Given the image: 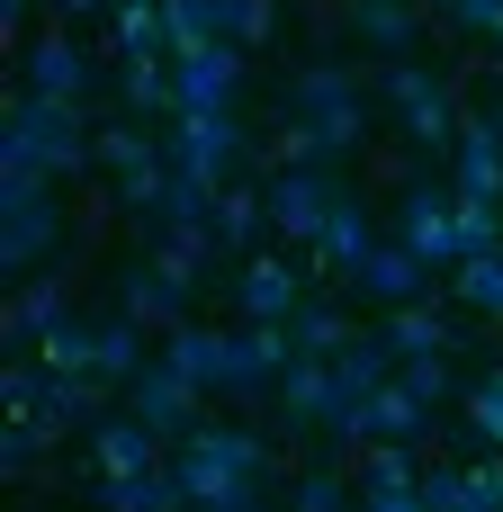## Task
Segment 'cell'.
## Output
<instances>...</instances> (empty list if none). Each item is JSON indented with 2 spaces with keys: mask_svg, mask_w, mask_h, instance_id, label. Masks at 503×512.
I'll list each match as a JSON object with an SVG mask.
<instances>
[{
  "mask_svg": "<svg viewBox=\"0 0 503 512\" xmlns=\"http://www.w3.org/2000/svg\"><path fill=\"white\" fill-rule=\"evenodd\" d=\"M99 135L81 126V99H45V90H18L9 99V126H0V180H72L90 171Z\"/></svg>",
  "mask_w": 503,
  "mask_h": 512,
  "instance_id": "1",
  "label": "cell"
},
{
  "mask_svg": "<svg viewBox=\"0 0 503 512\" xmlns=\"http://www.w3.org/2000/svg\"><path fill=\"white\" fill-rule=\"evenodd\" d=\"M171 477H180V495L198 512H216V504L261 495L270 450H261V432H243V423H198L189 441H171Z\"/></svg>",
  "mask_w": 503,
  "mask_h": 512,
  "instance_id": "2",
  "label": "cell"
},
{
  "mask_svg": "<svg viewBox=\"0 0 503 512\" xmlns=\"http://www.w3.org/2000/svg\"><path fill=\"white\" fill-rule=\"evenodd\" d=\"M288 117H306V126L324 135V153H351V144L369 135V90H360V63H342V54L306 63V72L288 81Z\"/></svg>",
  "mask_w": 503,
  "mask_h": 512,
  "instance_id": "3",
  "label": "cell"
},
{
  "mask_svg": "<svg viewBox=\"0 0 503 512\" xmlns=\"http://www.w3.org/2000/svg\"><path fill=\"white\" fill-rule=\"evenodd\" d=\"M162 360L180 369V378H198L207 396H252L270 369H261V351H252V333H207V324H171L162 333Z\"/></svg>",
  "mask_w": 503,
  "mask_h": 512,
  "instance_id": "4",
  "label": "cell"
},
{
  "mask_svg": "<svg viewBox=\"0 0 503 512\" xmlns=\"http://www.w3.org/2000/svg\"><path fill=\"white\" fill-rule=\"evenodd\" d=\"M63 243V207H54V180H0V270L27 279L45 270V252Z\"/></svg>",
  "mask_w": 503,
  "mask_h": 512,
  "instance_id": "5",
  "label": "cell"
},
{
  "mask_svg": "<svg viewBox=\"0 0 503 512\" xmlns=\"http://www.w3.org/2000/svg\"><path fill=\"white\" fill-rule=\"evenodd\" d=\"M396 243H414L432 270H459V261H468V234H459V198H450L441 180H414V189H405V207H396Z\"/></svg>",
  "mask_w": 503,
  "mask_h": 512,
  "instance_id": "6",
  "label": "cell"
},
{
  "mask_svg": "<svg viewBox=\"0 0 503 512\" xmlns=\"http://www.w3.org/2000/svg\"><path fill=\"white\" fill-rule=\"evenodd\" d=\"M432 423H441V414H432L405 378H387L369 405H351V414L333 423V441H360V450H369V441H405V450H423V441H432Z\"/></svg>",
  "mask_w": 503,
  "mask_h": 512,
  "instance_id": "7",
  "label": "cell"
},
{
  "mask_svg": "<svg viewBox=\"0 0 503 512\" xmlns=\"http://www.w3.org/2000/svg\"><path fill=\"white\" fill-rule=\"evenodd\" d=\"M333 198H342V180H324V171H270L261 180V207H270V234L279 243H315L324 234V216H333Z\"/></svg>",
  "mask_w": 503,
  "mask_h": 512,
  "instance_id": "8",
  "label": "cell"
},
{
  "mask_svg": "<svg viewBox=\"0 0 503 512\" xmlns=\"http://www.w3.org/2000/svg\"><path fill=\"white\" fill-rule=\"evenodd\" d=\"M198 405H207V387H198V378H180L171 360H144V369H135V387H126V414H135V423H153L162 441H189V432H198Z\"/></svg>",
  "mask_w": 503,
  "mask_h": 512,
  "instance_id": "9",
  "label": "cell"
},
{
  "mask_svg": "<svg viewBox=\"0 0 503 512\" xmlns=\"http://www.w3.org/2000/svg\"><path fill=\"white\" fill-rule=\"evenodd\" d=\"M18 54H27V90H45V99H81V108H90V90H99V54H90L72 27L27 36Z\"/></svg>",
  "mask_w": 503,
  "mask_h": 512,
  "instance_id": "10",
  "label": "cell"
},
{
  "mask_svg": "<svg viewBox=\"0 0 503 512\" xmlns=\"http://www.w3.org/2000/svg\"><path fill=\"white\" fill-rule=\"evenodd\" d=\"M306 306V252L288 261V252H252L243 261V279H234V315L243 324H288Z\"/></svg>",
  "mask_w": 503,
  "mask_h": 512,
  "instance_id": "11",
  "label": "cell"
},
{
  "mask_svg": "<svg viewBox=\"0 0 503 512\" xmlns=\"http://www.w3.org/2000/svg\"><path fill=\"white\" fill-rule=\"evenodd\" d=\"M450 198L459 207H503V126H495V108L459 126V144H450Z\"/></svg>",
  "mask_w": 503,
  "mask_h": 512,
  "instance_id": "12",
  "label": "cell"
},
{
  "mask_svg": "<svg viewBox=\"0 0 503 512\" xmlns=\"http://www.w3.org/2000/svg\"><path fill=\"white\" fill-rule=\"evenodd\" d=\"M432 279H441V270H432V261H423L414 243H378V252H369V261L351 270V288H360L369 306H387V315L423 306V297H432Z\"/></svg>",
  "mask_w": 503,
  "mask_h": 512,
  "instance_id": "13",
  "label": "cell"
},
{
  "mask_svg": "<svg viewBox=\"0 0 503 512\" xmlns=\"http://www.w3.org/2000/svg\"><path fill=\"white\" fill-rule=\"evenodd\" d=\"M171 72H180V117H216V108H234V90H243V45L180 54Z\"/></svg>",
  "mask_w": 503,
  "mask_h": 512,
  "instance_id": "14",
  "label": "cell"
},
{
  "mask_svg": "<svg viewBox=\"0 0 503 512\" xmlns=\"http://www.w3.org/2000/svg\"><path fill=\"white\" fill-rule=\"evenodd\" d=\"M333 414H342L333 360H288V369H279V423H288V432H333Z\"/></svg>",
  "mask_w": 503,
  "mask_h": 512,
  "instance_id": "15",
  "label": "cell"
},
{
  "mask_svg": "<svg viewBox=\"0 0 503 512\" xmlns=\"http://www.w3.org/2000/svg\"><path fill=\"white\" fill-rule=\"evenodd\" d=\"M144 468H171V459H162V432L135 423V414H108V423L90 432V477H144Z\"/></svg>",
  "mask_w": 503,
  "mask_h": 512,
  "instance_id": "16",
  "label": "cell"
},
{
  "mask_svg": "<svg viewBox=\"0 0 503 512\" xmlns=\"http://www.w3.org/2000/svg\"><path fill=\"white\" fill-rule=\"evenodd\" d=\"M207 225H216V252H225V261H252V252H261V234H270L261 180H234V189L216 198V216H207Z\"/></svg>",
  "mask_w": 503,
  "mask_h": 512,
  "instance_id": "17",
  "label": "cell"
},
{
  "mask_svg": "<svg viewBox=\"0 0 503 512\" xmlns=\"http://www.w3.org/2000/svg\"><path fill=\"white\" fill-rule=\"evenodd\" d=\"M369 252H378V243H369V216H360V198L342 189V198H333V216H324V234L306 243V261H315V270H342V279H351Z\"/></svg>",
  "mask_w": 503,
  "mask_h": 512,
  "instance_id": "18",
  "label": "cell"
},
{
  "mask_svg": "<svg viewBox=\"0 0 503 512\" xmlns=\"http://www.w3.org/2000/svg\"><path fill=\"white\" fill-rule=\"evenodd\" d=\"M189 297H198V288H180V279H162L153 261L117 279V306H126L135 324H162V333H171V324H189Z\"/></svg>",
  "mask_w": 503,
  "mask_h": 512,
  "instance_id": "19",
  "label": "cell"
},
{
  "mask_svg": "<svg viewBox=\"0 0 503 512\" xmlns=\"http://www.w3.org/2000/svg\"><path fill=\"white\" fill-rule=\"evenodd\" d=\"M351 36L369 45V54H414V36H423V9L414 0H351Z\"/></svg>",
  "mask_w": 503,
  "mask_h": 512,
  "instance_id": "20",
  "label": "cell"
},
{
  "mask_svg": "<svg viewBox=\"0 0 503 512\" xmlns=\"http://www.w3.org/2000/svg\"><path fill=\"white\" fill-rule=\"evenodd\" d=\"M99 512H198L180 495L171 468H144V477H99Z\"/></svg>",
  "mask_w": 503,
  "mask_h": 512,
  "instance_id": "21",
  "label": "cell"
},
{
  "mask_svg": "<svg viewBox=\"0 0 503 512\" xmlns=\"http://www.w3.org/2000/svg\"><path fill=\"white\" fill-rule=\"evenodd\" d=\"M54 324H72V306H63V279H27V288L9 297V315H0V333H9V342H45Z\"/></svg>",
  "mask_w": 503,
  "mask_h": 512,
  "instance_id": "22",
  "label": "cell"
},
{
  "mask_svg": "<svg viewBox=\"0 0 503 512\" xmlns=\"http://www.w3.org/2000/svg\"><path fill=\"white\" fill-rule=\"evenodd\" d=\"M162 36H171V63L207 54V45H234L225 36V0H162Z\"/></svg>",
  "mask_w": 503,
  "mask_h": 512,
  "instance_id": "23",
  "label": "cell"
},
{
  "mask_svg": "<svg viewBox=\"0 0 503 512\" xmlns=\"http://www.w3.org/2000/svg\"><path fill=\"white\" fill-rule=\"evenodd\" d=\"M117 99H126V117H153V108L180 117V72L171 63H126L117 72Z\"/></svg>",
  "mask_w": 503,
  "mask_h": 512,
  "instance_id": "24",
  "label": "cell"
},
{
  "mask_svg": "<svg viewBox=\"0 0 503 512\" xmlns=\"http://www.w3.org/2000/svg\"><path fill=\"white\" fill-rule=\"evenodd\" d=\"M459 126H468V117H459V90H441V99L405 108V144H414V153H450V144H459Z\"/></svg>",
  "mask_w": 503,
  "mask_h": 512,
  "instance_id": "25",
  "label": "cell"
},
{
  "mask_svg": "<svg viewBox=\"0 0 503 512\" xmlns=\"http://www.w3.org/2000/svg\"><path fill=\"white\" fill-rule=\"evenodd\" d=\"M90 153H99V171H117V180H135V171H153V162H162V153H153V135H144L135 117L99 126V144H90Z\"/></svg>",
  "mask_w": 503,
  "mask_h": 512,
  "instance_id": "26",
  "label": "cell"
},
{
  "mask_svg": "<svg viewBox=\"0 0 503 512\" xmlns=\"http://www.w3.org/2000/svg\"><path fill=\"white\" fill-rule=\"evenodd\" d=\"M36 360H45V369H72V378H99V324H81V315L54 324V333L36 342Z\"/></svg>",
  "mask_w": 503,
  "mask_h": 512,
  "instance_id": "27",
  "label": "cell"
},
{
  "mask_svg": "<svg viewBox=\"0 0 503 512\" xmlns=\"http://www.w3.org/2000/svg\"><path fill=\"white\" fill-rule=\"evenodd\" d=\"M288 324H297V351H306V360H333V351H351V342H360V333H351V324H342L324 297H306Z\"/></svg>",
  "mask_w": 503,
  "mask_h": 512,
  "instance_id": "28",
  "label": "cell"
},
{
  "mask_svg": "<svg viewBox=\"0 0 503 512\" xmlns=\"http://www.w3.org/2000/svg\"><path fill=\"white\" fill-rule=\"evenodd\" d=\"M396 378H405V387H414V396H423L432 414H441V405H468V396H459V369H450V351H423V360H396Z\"/></svg>",
  "mask_w": 503,
  "mask_h": 512,
  "instance_id": "29",
  "label": "cell"
},
{
  "mask_svg": "<svg viewBox=\"0 0 503 512\" xmlns=\"http://www.w3.org/2000/svg\"><path fill=\"white\" fill-rule=\"evenodd\" d=\"M450 342H459V333H441L432 306H405V315L387 324V351H396V360H423V351H450Z\"/></svg>",
  "mask_w": 503,
  "mask_h": 512,
  "instance_id": "30",
  "label": "cell"
},
{
  "mask_svg": "<svg viewBox=\"0 0 503 512\" xmlns=\"http://www.w3.org/2000/svg\"><path fill=\"white\" fill-rule=\"evenodd\" d=\"M450 288H459V306H468V315H495V324H503V252H495V261L450 270Z\"/></svg>",
  "mask_w": 503,
  "mask_h": 512,
  "instance_id": "31",
  "label": "cell"
},
{
  "mask_svg": "<svg viewBox=\"0 0 503 512\" xmlns=\"http://www.w3.org/2000/svg\"><path fill=\"white\" fill-rule=\"evenodd\" d=\"M0 405H9V423H36L45 414V360H9L0 369Z\"/></svg>",
  "mask_w": 503,
  "mask_h": 512,
  "instance_id": "32",
  "label": "cell"
},
{
  "mask_svg": "<svg viewBox=\"0 0 503 512\" xmlns=\"http://www.w3.org/2000/svg\"><path fill=\"white\" fill-rule=\"evenodd\" d=\"M225 36L234 45H270L279 36V0H225Z\"/></svg>",
  "mask_w": 503,
  "mask_h": 512,
  "instance_id": "33",
  "label": "cell"
},
{
  "mask_svg": "<svg viewBox=\"0 0 503 512\" xmlns=\"http://www.w3.org/2000/svg\"><path fill=\"white\" fill-rule=\"evenodd\" d=\"M468 432H477L486 450H503V369H495V378H477V387H468Z\"/></svg>",
  "mask_w": 503,
  "mask_h": 512,
  "instance_id": "34",
  "label": "cell"
},
{
  "mask_svg": "<svg viewBox=\"0 0 503 512\" xmlns=\"http://www.w3.org/2000/svg\"><path fill=\"white\" fill-rule=\"evenodd\" d=\"M441 90H450V81H432L423 63H396V72L378 81V99H387V108H423V99H441Z\"/></svg>",
  "mask_w": 503,
  "mask_h": 512,
  "instance_id": "35",
  "label": "cell"
},
{
  "mask_svg": "<svg viewBox=\"0 0 503 512\" xmlns=\"http://www.w3.org/2000/svg\"><path fill=\"white\" fill-rule=\"evenodd\" d=\"M54 441H63L54 423H9V432H0V468H36Z\"/></svg>",
  "mask_w": 503,
  "mask_h": 512,
  "instance_id": "36",
  "label": "cell"
},
{
  "mask_svg": "<svg viewBox=\"0 0 503 512\" xmlns=\"http://www.w3.org/2000/svg\"><path fill=\"white\" fill-rule=\"evenodd\" d=\"M414 477H423V459L405 441H369V477L360 486H414Z\"/></svg>",
  "mask_w": 503,
  "mask_h": 512,
  "instance_id": "37",
  "label": "cell"
},
{
  "mask_svg": "<svg viewBox=\"0 0 503 512\" xmlns=\"http://www.w3.org/2000/svg\"><path fill=\"white\" fill-rule=\"evenodd\" d=\"M297 512H351V486L333 468H315V477H297Z\"/></svg>",
  "mask_w": 503,
  "mask_h": 512,
  "instance_id": "38",
  "label": "cell"
},
{
  "mask_svg": "<svg viewBox=\"0 0 503 512\" xmlns=\"http://www.w3.org/2000/svg\"><path fill=\"white\" fill-rule=\"evenodd\" d=\"M468 495H477V512H503V450H486L468 468Z\"/></svg>",
  "mask_w": 503,
  "mask_h": 512,
  "instance_id": "39",
  "label": "cell"
},
{
  "mask_svg": "<svg viewBox=\"0 0 503 512\" xmlns=\"http://www.w3.org/2000/svg\"><path fill=\"white\" fill-rule=\"evenodd\" d=\"M360 512H423V477H414V486H369Z\"/></svg>",
  "mask_w": 503,
  "mask_h": 512,
  "instance_id": "40",
  "label": "cell"
},
{
  "mask_svg": "<svg viewBox=\"0 0 503 512\" xmlns=\"http://www.w3.org/2000/svg\"><path fill=\"white\" fill-rule=\"evenodd\" d=\"M27 18H36V0H0V36L9 45H27Z\"/></svg>",
  "mask_w": 503,
  "mask_h": 512,
  "instance_id": "41",
  "label": "cell"
},
{
  "mask_svg": "<svg viewBox=\"0 0 503 512\" xmlns=\"http://www.w3.org/2000/svg\"><path fill=\"white\" fill-rule=\"evenodd\" d=\"M45 9H54V27H72V18H99L108 0H45Z\"/></svg>",
  "mask_w": 503,
  "mask_h": 512,
  "instance_id": "42",
  "label": "cell"
},
{
  "mask_svg": "<svg viewBox=\"0 0 503 512\" xmlns=\"http://www.w3.org/2000/svg\"><path fill=\"white\" fill-rule=\"evenodd\" d=\"M216 512H261V495H243V504H216Z\"/></svg>",
  "mask_w": 503,
  "mask_h": 512,
  "instance_id": "43",
  "label": "cell"
},
{
  "mask_svg": "<svg viewBox=\"0 0 503 512\" xmlns=\"http://www.w3.org/2000/svg\"><path fill=\"white\" fill-rule=\"evenodd\" d=\"M486 45H495V63H503V27H495V36H486Z\"/></svg>",
  "mask_w": 503,
  "mask_h": 512,
  "instance_id": "44",
  "label": "cell"
},
{
  "mask_svg": "<svg viewBox=\"0 0 503 512\" xmlns=\"http://www.w3.org/2000/svg\"><path fill=\"white\" fill-rule=\"evenodd\" d=\"M495 126H503V108H495Z\"/></svg>",
  "mask_w": 503,
  "mask_h": 512,
  "instance_id": "45",
  "label": "cell"
},
{
  "mask_svg": "<svg viewBox=\"0 0 503 512\" xmlns=\"http://www.w3.org/2000/svg\"><path fill=\"white\" fill-rule=\"evenodd\" d=\"M441 9H450V0H441Z\"/></svg>",
  "mask_w": 503,
  "mask_h": 512,
  "instance_id": "46",
  "label": "cell"
},
{
  "mask_svg": "<svg viewBox=\"0 0 503 512\" xmlns=\"http://www.w3.org/2000/svg\"><path fill=\"white\" fill-rule=\"evenodd\" d=\"M261 512H270V504H261Z\"/></svg>",
  "mask_w": 503,
  "mask_h": 512,
  "instance_id": "47",
  "label": "cell"
}]
</instances>
